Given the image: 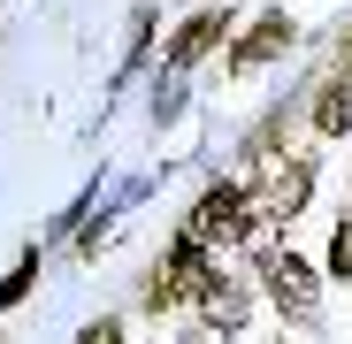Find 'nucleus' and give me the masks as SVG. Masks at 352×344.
I'll list each match as a JSON object with an SVG mask.
<instances>
[{"label":"nucleus","instance_id":"nucleus-6","mask_svg":"<svg viewBox=\"0 0 352 344\" xmlns=\"http://www.w3.org/2000/svg\"><path fill=\"white\" fill-rule=\"evenodd\" d=\"M214 38H222V16H192L184 31H176V46H168V62H176V69H184V62H199V54H207Z\"/></svg>","mask_w":352,"mask_h":344},{"label":"nucleus","instance_id":"nucleus-10","mask_svg":"<svg viewBox=\"0 0 352 344\" xmlns=\"http://www.w3.org/2000/svg\"><path fill=\"white\" fill-rule=\"evenodd\" d=\"M85 344H123V336H115V329H85Z\"/></svg>","mask_w":352,"mask_h":344},{"label":"nucleus","instance_id":"nucleus-9","mask_svg":"<svg viewBox=\"0 0 352 344\" xmlns=\"http://www.w3.org/2000/svg\"><path fill=\"white\" fill-rule=\"evenodd\" d=\"M329 268H337V275H352V229H337V245H329Z\"/></svg>","mask_w":352,"mask_h":344},{"label":"nucleus","instance_id":"nucleus-5","mask_svg":"<svg viewBox=\"0 0 352 344\" xmlns=\"http://www.w3.org/2000/svg\"><path fill=\"white\" fill-rule=\"evenodd\" d=\"M283 46H291V23H283V16H261V23L238 38V54H230V62H238V69H261L268 54H283Z\"/></svg>","mask_w":352,"mask_h":344},{"label":"nucleus","instance_id":"nucleus-8","mask_svg":"<svg viewBox=\"0 0 352 344\" xmlns=\"http://www.w3.org/2000/svg\"><path fill=\"white\" fill-rule=\"evenodd\" d=\"M314 123H322V130H344V123H352V100H344V92H329V100L314 107Z\"/></svg>","mask_w":352,"mask_h":344},{"label":"nucleus","instance_id":"nucleus-2","mask_svg":"<svg viewBox=\"0 0 352 344\" xmlns=\"http://www.w3.org/2000/svg\"><path fill=\"white\" fill-rule=\"evenodd\" d=\"M207 283H214V275H207V253H199V245L184 238V245L168 253V275L153 283V306H176V299H199Z\"/></svg>","mask_w":352,"mask_h":344},{"label":"nucleus","instance_id":"nucleus-7","mask_svg":"<svg viewBox=\"0 0 352 344\" xmlns=\"http://www.w3.org/2000/svg\"><path fill=\"white\" fill-rule=\"evenodd\" d=\"M199 306H207V321H214V329H238V321H245V291H238V283H207Z\"/></svg>","mask_w":352,"mask_h":344},{"label":"nucleus","instance_id":"nucleus-3","mask_svg":"<svg viewBox=\"0 0 352 344\" xmlns=\"http://www.w3.org/2000/svg\"><path fill=\"white\" fill-rule=\"evenodd\" d=\"M307 161H276L268 168V184H261V214H299L307 207Z\"/></svg>","mask_w":352,"mask_h":344},{"label":"nucleus","instance_id":"nucleus-4","mask_svg":"<svg viewBox=\"0 0 352 344\" xmlns=\"http://www.w3.org/2000/svg\"><path fill=\"white\" fill-rule=\"evenodd\" d=\"M261 275H268V291H276V306H291V314H307V306H314V275H307V260H291V253H276V260H268Z\"/></svg>","mask_w":352,"mask_h":344},{"label":"nucleus","instance_id":"nucleus-1","mask_svg":"<svg viewBox=\"0 0 352 344\" xmlns=\"http://www.w3.org/2000/svg\"><path fill=\"white\" fill-rule=\"evenodd\" d=\"M245 222H253L245 192H238V184H214V192L192 207V245H238V238H245Z\"/></svg>","mask_w":352,"mask_h":344}]
</instances>
